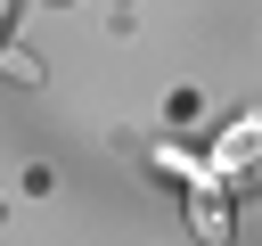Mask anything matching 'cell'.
<instances>
[{
  "label": "cell",
  "instance_id": "cell-3",
  "mask_svg": "<svg viewBox=\"0 0 262 246\" xmlns=\"http://www.w3.org/2000/svg\"><path fill=\"white\" fill-rule=\"evenodd\" d=\"M156 164H164V172H172V180H213V172H205V164H196V156H188V148H172V139H164V148H156Z\"/></svg>",
  "mask_w": 262,
  "mask_h": 246
},
{
  "label": "cell",
  "instance_id": "cell-5",
  "mask_svg": "<svg viewBox=\"0 0 262 246\" xmlns=\"http://www.w3.org/2000/svg\"><path fill=\"white\" fill-rule=\"evenodd\" d=\"M237 189H262V156H254V164H246V172H237Z\"/></svg>",
  "mask_w": 262,
  "mask_h": 246
},
{
  "label": "cell",
  "instance_id": "cell-6",
  "mask_svg": "<svg viewBox=\"0 0 262 246\" xmlns=\"http://www.w3.org/2000/svg\"><path fill=\"white\" fill-rule=\"evenodd\" d=\"M0 41H8V0H0Z\"/></svg>",
  "mask_w": 262,
  "mask_h": 246
},
{
  "label": "cell",
  "instance_id": "cell-4",
  "mask_svg": "<svg viewBox=\"0 0 262 246\" xmlns=\"http://www.w3.org/2000/svg\"><path fill=\"white\" fill-rule=\"evenodd\" d=\"M0 74H8V82H41V57L16 49V41H0Z\"/></svg>",
  "mask_w": 262,
  "mask_h": 246
},
{
  "label": "cell",
  "instance_id": "cell-2",
  "mask_svg": "<svg viewBox=\"0 0 262 246\" xmlns=\"http://www.w3.org/2000/svg\"><path fill=\"white\" fill-rule=\"evenodd\" d=\"M188 230H196V238H229V197H221V180H188Z\"/></svg>",
  "mask_w": 262,
  "mask_h": 246
},
{
  "label": "cell",
  "instance_id": "cell-1",
  "mask_svg": "<svg viewBox=\"0 0 262 246\" xmlns=\"http://www.w3.org/2000/svg\"><path fill=\"white\" fill-rule=\"evenodd\" d=\"M254 156H262V107H246L237 123H221V139L205 148V172H213L221 189H237V172H246Z\"/></svg>",
  "mask_w": 262,
  "mask_h": 246
}]
</instances>
